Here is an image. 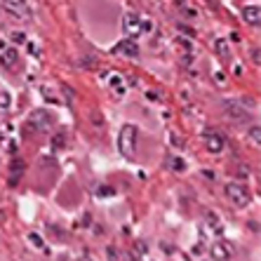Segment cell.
<instances>
[{
  "mask_svg": "<svg viewBox=\"0 0 261 261\" xmlns=\"http://www.w3.org/2000/svg\"><path fill=\"white\" fill-rule=\"evenodd\" d=\"M226 198H228V202L233 205V207H247L249 202H252V191H249L245 183H228L226 186Z\"/></svg>",
  "mask_w": 261,
  "mask_h": 261,
  "instance_id": "obj_2",
  "label": "cell"
},
{
  "mask_svg": "<svg viewBox=\"0 0 261 261\" xmlns=\"http://www.w3.org/2000/svg\"><path fill=\"white\" fill-rule=\"evenodd\" d=\"M122 28H125V33L127 36H139L144 26H141V19L137 17V14H125V19H122Z\"/></svg>",
  "mask_w": 261,
  "mask_h": 261,
  "instance_id": "obj_6",
  "label": "cell"
},
{
  "mask_svg": "<svg viewBox=\"0 0 261 261\" xmlns=\"http://www.w3.org/2000/svg\"><path fill=\"white\" fill-rule=\"evenodd\" d=\"M52 130V116L50 113H45V111H33L31 113V118H28L26 127H24V132H28V134H45V132Z\"/></svg>",
  "mask_w": 261,
  "mask_h": 261,
  "instance_id": "obj_3",
  "label": "cell"
},
{
  "mask_svg": "<svg viewBox=\"0 0 261 261\" xmlns=\"http://www.w3.org/2000/svg\"><path fill=\"white\" fill-rule=\"evenodd\" d=\"M0 106H10V94L0 92Z\"/></svg>",
  "mask_w": 261,
  "mask_h": 261,
  "instance_id": "obj_17",
  "label": "cell"
},
{
  "mask_svg": "<svg viewBox=\"0 0 261 261\" xmlns=\"http://www.w3.org/2000/svg\"><path fill=\"white\" fill-rule=\"evenodd\" d=\"M205 144H207V148L212 151V153H221L223 151V137L219 134V132H205Z\"/></svg>",
  "mask_w": 261,
  "mask_h": 261,
  "instance_id": "obj_7",
  "label": "cell"
},
{
  "mask_svg": "<svg viewBox=\"0 0 261 261\" xmlns=\"http://www.w3.org/2000/svg\"><path fill=\"white\" fill-rule=\"evenodd\" d=\"M78 261H90V259H78Z\"/></svg>",
  "mask_w": 261,
  "mask_h": 261,
  "instance_id": "obj_19",
  "label": "cell"
},
{
  "mask_svg": "<svg viewBox=\"0 0 261 261\" xmlns=\"http://www.w3.org/2000/svg\"><path fill=\"white\" fill-rule=\"evenodd\" d=\"M111 85H113V90L120 92V94L125 92V87H122V78H120V76H113V78H111Z\"/></svg>",
  "mask_w": 261,
  "mask_h": 261,
  "instance_id": "obj_15",
  "label": "cell"
},
{
  "mask_svg": "<svg viewBox=\"0 0 261 261\" xmlns=\"http://www.w3.org/2000/svg\"><path fill=\"white\" fill-rule=\"evenodd\" d=\"M217 50H219V54H221V57H226V54H228V45H226V40H217Z\"/></svg>",
  "mask_w": 261,
  "mask_h": 261,
  "instance_id": "obj_16",
  "label": "cell"
},
{
  "mask_svg": "<svg viewBox=\"0 0 261 261\" xmlns=\"http://www.w3.org/2000/svg\"><path fill=\"white\" fill-rule=\"evenodd\" d=\"M167 167H170V170H179V172H181L183 167H186V162H183L181 158H170V160H167Z\"/></svg>",
  "mask_w": 261,
  "mask_h": 261,
  "instance_id": "obj_13",
  "label": "cell"
},
{
  "mask_svg": "<svg viewBox=\"0 0 261 261\" xmlns=\"http://www.w3.org/2000/svg\"><path fill=\"white\" fill-rule=\"evenodd\" d=\"M116 52L127 54V57H139V42L134 40H120V45H116Z\"/></svg>",
  "mask_w": 261,
  "mask_h": 261,
  "instance_id": "obj_8",
  "label": "cell"
},
{
  "mask_svg": "<svg viewBox=\"0 0 261 261\" xmlns=\"http://www.w3.org/2000/svg\"><path fill=\"white\" fill-rule=\"evenodd\" d=\"M0 59H2V66H5V68H12L14 71V68L19 66V54H17V50H12V47H10V50H5Z\"/></svg>",
  "mask_w": 261,
  "mask_h": 261,
  "instance_id": "obj_10",
  "label": "cell"
},
{
  "mask_svg": "<svg viewBox=\"0 0 261 261\" xmlns=\"http://www.w3.org/2000/svg\"><path fill=\"white\" fill-rule=\"evenodd\" d=\"M242 17H245V21H247L249 26H259L261 21V12L257 5H247L245 10H242Z\"/></svg>",
  "mask_w": 261,
  "mask_h": 261,
  "instance_id": "obj_9",
  "label": "cell"
},
{
  "mask_svg": "<svg viewBox=\"0 0 261 261\" xmlns=\"http://www.w3.org/2000/svg\"><path fill=\"white\" fill-rule=\"evenodd\" d=\"M137 141H139V130L134 125H125L120 134H118V151L120 156L125 158H134L137 153Z\"/></svg>",
  "mask_w": 261,
  "mask_h": 261,
  "instance_id": "obj_1",
  "label": "cell"
},
{
  "mask_svg": "<svg viewBox=\"0 0 261 261\" xmlns=\"http://www.w3.org/2000/svg\"><path fill=\"white\" fill-rule=\"evenodd\" d=\"M0 7H2L7 14L17 17V19H26V17H28L26 0H0Z\"/></svg>",
  "mask_w": 261,
  "mask_h": 261,
  "instance_id": "obj_5",
  "label": "cell"
},
{
  "mask_svg": "<svg viewBox=\"0 0 261 261\" xmlns=\"http://www.w3.org/2000/svg\"><path fill=\"white\" fill-rule=\"evenodd\" d=\"M249 139H252L257 146L261 144V127H259V125H254V127L249 130Z\"/></svg>",
  "mask_w": 261,
  "mask_h": 261,
  "instance_id": "obj_14",
  "label": "cell"
},
{
  "mask_svg": "<svg viewBox=\"0 0 261 261\" xmlns=\"http://www.w3.org/2000/svg\"><path fill=\"white\" fill-rule=\"evenodd\" d=\"M233 242H228V240H219V242H214L212 247H209V254H212V259L214 261H231L233 259Z\"/></svg>",
  "mask_w": 261,
  "mask_h": 261,
  "instance_id": "obj_4",
  "label": "cell"
},
{
  "mask_svg": "<svg viewBox=\"0 0 261 261\" xmlns=\"http://www.w3.org/2000/svg\"><path fill=\"white\" fill-rule=\"evenodd\" d=\"M61 144H66V139H61V134H57V139H54V146L59 148V146H61Z\"/></svg>",
  "mask_w": 261,
  "mask_h": 261,
  "instance_id": "obj_18",
  "label": "cell"
},
{
  "mask_svg": "<svg viewBox=\"0 0 261 261\" xmlns=\"http://www.w3.org/2000/svg\"><path fill=\"white\" fill-rule=\"evenodd\" d=\"M205 221H207L209 226L214 228V233H221V221H219V217H217V214L207 212V214H205Z\"/></svg>",
  "mask_w": 261,
  "mask_h": 261,
  "instance_id": "obj_11",
  "label": "cell"
},
{
  "mask_svg": "<svg viewBox=\"0 0 261 261\" xmlns=\"http://www.w3.org/2000/svg\"><path fill=\"white\" fill-rule=\"evenodd\" d=\"M21 172H24V162H21V160H14V162H12V179H10V183H17V181H19Z\"/></svg>",
  "mask_w": 261,
  "mask_h": 261,
  "instance_id": "obj_12",
  "label": "cell"
}]
</instances>
